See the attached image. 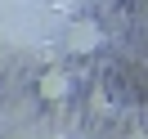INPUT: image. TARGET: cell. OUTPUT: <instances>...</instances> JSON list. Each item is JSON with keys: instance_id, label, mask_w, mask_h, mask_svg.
Listing matches in <instances>:
<instances>
[{"instance_id": "1", "label": "cell", "mask_w": 148, "mask_h": 139, "mask_svg": "<svg viewBox=\"0 0 148 139\" xmlns=\"http://www.w3.org/2000/svg\"><path fill=\"white\" fill-rule=\"evenodd\" d=\"M94 45H103V31L94 27V23H72V27H67V49H72V54H90Z\"/></svg>"}, {"instance_id": "2", "label": "cell", "mask_w": 148, "mask_h": 139, "mask_svg": "<svg viewBox=\"0 0 148 139\" xmlns=\"http://www.w3.org/2000/svg\"><path fill=\"white\" fill-rule=\"evenodd\" d=\"M40 94H45V99H67V94H72V76L67 72H45L40 76Z\"/></svg>"}]
</instances>
